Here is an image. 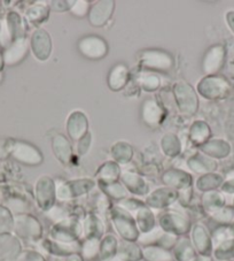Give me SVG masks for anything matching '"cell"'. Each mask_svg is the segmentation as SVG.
<instances>
[{"mask_svg": "<svg viewBox=\"0 0 234 261\" xmlns=\"http://www.w3.org/2000/svg\"><path fill=\"white\" fill-rule=\"evenodd\" d=\"M103 190H105L108 195L114 197V198H117V199H120V198H125L128 195V191L125 190V189L121 186V184L116 183V182L106 183Z\"/></svg>", "mask_w": 234, "mask_h": 261, "instance_id": "b9f144b4", "label": "cell"}, {"mask_svg": "<svg viewBox=\"0 0 234 261\" xmlns=\"http://www.w3.org/2000/svg\"><path fill=\"white\" fill-rule=\"evenodd\" d=\"M52 148L56 158L64 164H69L73 158V148L64 135H56L52 141Z\"/></svg>", "mask_w": 234, "mask_h": 261, "instance_id": "ac0fdd59", "label": "cell"}, {"mask_svg": "<svg viewBox=\"0 0 234 261\" xmlns=\"http://www.w3.org/2000/svg\"><path fill=\"white\" fill-rule=\"evenodd\" d=\"M30 43L26 38L17 39L13 42L4 52V62L8 66H14L19 64L28 55Z\"/></svg>", "mask_w": 234, "mask_h": 261, "instance_id": "8fae6325", "label": "cell"}, {"mask_svg": "<svg viewBox=\"0 0 234 261\" xmlns=\"http://www.w3.org/2000/svg\"><path fill=\"white\" fill-rule=\"evenodd\" d=\"M140 65L148 69L168 71L173 66V59L169 53L159 49H148L140 55Z\"/></svg>", "mask_w": 234, "mask_h": 261, "instance_id": "3957f363", "label": "cell"}, {"mask_svg": "<svg viewBox=\"0 0 234 261\" xmlns=\"http://www.w3.org/2000/svg\"><path fill=\"white\" fill-rule=\"evenodd\" d=\"M0 27H2V22H0Z\"/></svg>", "mask_w": 234, "mask_h": 261, "instance_id": "db71d44e", "label": "cell"}, {"mask_svg": "<svg viewBox=\"0 0 234 261\" xmlns=\"http://www.w3.org/2000/svg\"><path fill=\"white\" fill-rule=\"evenodd\" d=\"M4 65H5V62H4V57H3L2 53H0V71H2Z\"/></svg>", "mask_w": 234, "mask_h": 261, "instance_id": "f907efd6", "label": "cell"}, {"mask_svg": "<svg viewBox=\"0 0 234 261\" xmlns=\"http://www.w3.org/2000/svg\"><path fill=\"white\" fill-rule=\"evenodd\" d=\"M161 228L169 233H185L190 229L188 220L178 213H166L160 220Z\"/></svg>", "mask_w": 234, "mask_h": 261, "instance_id": "7c38bea8", "label": "cell"}, {"mask_svg": "<svg viewBox=\"0 0 234 261\" xmlns=\"http://www.w3.org/2000/svg\"><path fill=\"white\" fill-rule=\"evenodd\" d=\"M78 49L87 59L99 60L107 56L108 45L98 36H85L78 42Z\"/></svg>", "mask_w": 234, "mask_h": 261, "instance_id": "8992f818", "label": "cell"}, {"mask_svg": "<svg viewBox=\"0 0 234 261\" xmlns=\"http://www.w3.org/2000/svg\"><path fill=\"white\" fill-rule=\"evenodd\" d=\"M115 3L111 0L108 2H98L90 10L89 20L94 27H102L107 23L114 12Z\"/></svg>", "mask_w": 234, "mask_h": 261, "instance_id": "30bf717a", "label": "cell"}, {"mask_svg": "<svg viewBox=\"0 0 234 261\" xmlns=\"http://www.w3.org/2000/svg\"><path fill=\"white\" fill-rule=\"evenodd\" d=\"M69 187L71 189V195L75 197L91 190L94 187V182L92 179H74L69 183Z\"/></svg>", "mask_w": 234, "mask_h": 261, "instance_id": "d590c367", "label": "cell"}, {"mask_svg": "<svg viewBox=\"0 0 234 261\" xmlns=\"http://www.w3.org/2000/svg\"><path fill=\"white\" fill-rule=\"evenodd\" d=\"M120 207H122L125 211H138L142 208V202L136 199H124L120 202Z\"/></svg>", "mask_w": 234, "mask_h": 261, "instance_id": "bcb514c9", "label": "cell"}, {"mask_svg": "<svg viewBox=\"0 0 234 261\" xmlns=\"http://www.w3.org/2000/svg\"><path fill=\"white\" fill-rule=\"evenodd\" d=\"M164 112L154 99H147L142 103V120L151 127H156L163 119Z\"/></svg>", "mask_w": 234, "mask_h": 261, "instance_id": "2e32d148", "label": "cell"}, {"mask_svg": "<svg viewBox=\"0 0 234 261\" xmlns=\"http://www.w3.org/2000/svg\"><path fill=\"white\" fill-rule=\"evenodd\" d=\"M193 241H194L197 250L203 252V253L208 249V246H210V238L208 233H207L206 229L202 226H199V224L193 229Z\"/></svg>", "mask_w": 234, "mask_h": 261, "instance_id": "836d02e7", "label": "cell"}, {"mask_svg": "<svg viewBox=\"0 0 234 261\" xmlns=\"http://www.w3.org/2000/svg\"><path fill=\"white\" fill-rule=\"evenodd\" d=\"M14 219L7 207L0 206V233H7L13 230Z\"/></svg>", "mask_w": 234, "mask_h": 261, "instance_id": "74e56055", "label": "cell"}, {"mask_svg": "<svg viewBox=\"0 0 234 261\" xmlns=\"http://www.w3.org/2000/svg\"><path fill=\"white\" fill-rule=\"evenodd\" d=\"M161 145H162V150L164 151V154L169 156L178 155L179 152L182 150V145L178 137L171 134H168L166 136L162 138Z\"/></svg>", "mask_w": 234, "mask_h": 261, "instance_id": "83f0119b", "label": "cell"}, {"mask_svg": "<svg viewBox=\"0 0 234 261\" xmlns=\"http://www.w3.org/2000/svg\"><path fill=\"white\" fill-rule=\"evenodd\" d=\"M21 253V244L10 233H0V261H13Z\"/></svg>", "mask_w": 234, "mask_h": 261, "instance_id": "4fadbf2b", "label": "cell"}, {"mask_svg": "<svg viewBox=\"0 0 234 261\" xmlns=\"http://www.w3.org/2000/svg\"><path fill=\"white\" fill-rule=\"evenodd\" d=\"M82 253L86 259H92L100 253V243L98 238H89L82 246Z\"/></svg>", "mask_w": 234, "mask_h": 261, "instance_id": "8d00e7d4", "label": "cell"}, {"mask_svg": "<svg viewBox=\"0 0 234 261\" xmlns=\"http://www.w3.org/2000/svg\"><path fill=\"white\" fill-rule=\"evenodd\" d=\"M163 181L171 187L186 188L191 186L192 177L183 170H169L163 175Z\"/></svg>", "mask_w": 234, "mask_h": 261, "instance_id": "44dd1931", "label": "cell"}, {"mask_svg": "<svg viewBox=\"0 0 234 261\" xmlns=\"http://www.w3.org/2000/svg\"><path fill=\"white\" fill-rule=\"evenodd\" d=\"M87 119L82 112L76 111L69 115L68 121H67V132L75 141H79L80 138L84 137L87 134Z\"/></svg>", "mask_w": 234, "mask_h": 261, "instance_id": "5bb4252c", "label": "cell"}, {"mask_svg": "<svg viewBox=\"0 0 234 261\" xmlns=\"http://www.w3.org/2000/svg\"><path fill=\"white\" fill-rule=\"evenodd\" d=\"M173 94L177 106L179 107V111L183 114L192 115L195 113L197 105H199V100H197L195 91L190 84L184 82V81L175 83L173 88Z\"/></svg>", "mask_w": 234, "mask_h": 261, "instance_id": "6da1fadb", "label": "cell"}, {"mask_svg": "<svg viewBox=\"0 0 234 261\" xmlns=\"http://www.w3.org/2000/svg\"><path fill=\"white\" fill-rule=\"evenodd\" d=\"M201 150L203 151L206 154L210 156H215V158H224L226 156L229 152V146L227 143L223 141H218V139H215V141H210L208 143H203L201 145Z\"/></svg>", "mask_w": 234, "mask_h": 261, "instance_id": "603a6c76", "label": "cell"}, {"mask_svg": "<svg viewBox=\"0 0 234 261\" xmlns=\"http://www.w3.org/2000/svg\"><path fill=\"white\" fill-rule=\"evenodd\" d=\"M225 59V49L222 45H215L207 52L203 60V70L206 74L213 75L222 68Z\"/></svg>", "mask_w": 234, "mask_h": 261, "instance_id": "9a60e30c", "label": "cell"}, {"mask_svg": "<svg viewBox=\"0 0 234 261\" xmlns=\"http://www.w3.org/2000/svg\"><path fill=\"white\" fill-rule=\"evenodd\" d=\"M0 199H2V192H0Z\"/></svg>", "mask_w": 234, "mask_h": 261, "instance_id": "f5cc1de1", "label": "cell"}, {"mask_svg": "<svg viewBox=\"0 0 234 261\" xmlns=\"http://www.w3.org/2000/svg\"><path fill=\"white\" fill-rule=\"evenodd\" d=\"M25 15L31 23L40 24L48 17V8L47 6H44V5L31 6L28 8Z\"/></svg>", "mask_w": 234, "mask_h": 261, "instance_id": "d6a6232c", "label": "cell"}, {"mask_svg": "<svg viewBox=\"0 0 234 261\" xmlns=\"http://www.w3.org/2000/svg\"><path fill=\"white\" fill-rule=\"evenodd\" d=\"M13 43V38L11 36L10 30L7 28L6 21H2V27H0V45L3 47L7 48Z\"/></svg>", "mask_w": 234, "mask_h": 261, "instance_id": "f6af8a7d", "label": "cell"}, {"mask_svg": "<svg viewBox=\"0 0 234 261\" xmlns=\"http://www.w3.org/2000/svg\"><path fill=\"white\" fill-rule=\"evenodd\" d=\"M70 11L76 16H85L90 11V4L86 0H80V2H74Z\"/></svg>", "mask_w": 234, "mask_h": 261, "instance_id": "ee69618b", "label": "cell"}, {"mask_svg": "<svg viewBox=\"0 0 234 261\" xmlns=\"http://www.w3.org/2000/svg\"><path fill=\"white\" fill-rule=\"evenodd\" d=\"M30 47L34 56L40 61H46L52 52V40L46 30L37 29L31 36Z\"/></svg>", "mask_w": 234, "mask_h": 261, "instance_id": "52a82bcc", "label": "cell"}, {"mask_svg": "<svg viewBox=\"0 0 234 261\" xmlns=\"http://www.w3.org/2000/svg\"><path fill=\"white\" fill-rule=\"evenodd\" d=\"M90 146H91V133H87L84 137L79 139L78 143V153L80 155L85 154L89 151Z\"/></svg>", "mask_w": 234, "mask_h": 261, "instance_id": "7dc6e473", "label": "cell"}, {"mask_svg": "<svg viewBox=\"0 0 234 261\" xmlns=\"http://www.w3.org/2000/svg\"><path fill=\"white\" fill-rule=\"evenodd\" d=\"M36 195L37 201L43 210L52 208L55 198V183L48 176H42L36 186Z\"/></svg>", "mask_w": 234, "mask_h": 261, "instance_id": "9c48e42d", "label": "cell"}, {"mask_svg": "<svg viewBox=\"0 0 234 261\" xmlns=\"http://www.w3.org/2000/svg\"><path fill=\"white\" fill-rule=\"evenodd\" d=\"M6 207L11 213H14L17 215L24 214V212L26 211L25 201L19 199V198H13V199L8 200L6 202Z\"/></svg>", "mask_w": 234, "mask_h": 261, "instance_id": "7bdbcfd3", "label": "cell"}, {"mask_svg": "<svg viewBox=\"0 0 234 261\" xmlns=\"http://www.w3.org/2000/svg\"><path fill=\"white\" fill-rule=\"evenodd\" d=\"M11 154L21 164L36 166L43 163V155L37 147L25 142H15L11 147Z\"/></svg>", "mask_w": 234, "mask_h": 261, "instance_id": "5b68a950", "label": "cell"}, {"mask_svg": "<svg viewBox=\"0 0 234 261\" xmlns=\"http://www.w3.org/2000/svg\"><path fill=\"white\" fill-rule=\"evenodd\" d=\"M120 172L121 169L119 167V165H117V163L109 161V163L105 164L100 168V172L98 173V176H100L102 182L111 183V182H115L116 179L119 178Z\"/></svg>", "mask_w": 234, "mask_h": 261, "instance_id": "f546056e", "label": "cell"}, {"mask_svg": "<svg viewBox=\"0 0 234 261\" xmlns=\"http://www.w3.org/2000/svg\"><path fill=\"white\" fill-rule=\"evenodd\" d=\"M174 255L179 261H191L194 258V250L191 242L186 238H183L181 242L177 243L174 247Z\"/></svg>", "mask_w": 234, "mask_h": 261, "instance_id": "4dcf8cb0", "label": "cell"}, {"mask_svg": "<svg viewBox=\"0 0 234 261\" xmlns=\"http://www.w3.org/2000/svg\"><path fill=\"white\" fill-rule=\"evenodd\" d=\"M122 181L130 191L138 195H143L147 192V186L139 175L134 173H124L122 175Z\"/></svg>", "mask_w": 234, "mask_h": 261, "instance_id": "cb8c5ba5", "label": "cell"}, {"mask_svg": "<svg viewBox=\"0 0 234 261\" xmlns=\"http://www.w3.org/2000/svg\"><path fill=\"white\" fill-rule=\"evenodd\" d=\"M6 24L7 28L10 30L11 36L13 38V42L17 39L26 38L25 37V25L22 17L17 14L16 12H10L6 16Z\"/></svg>", "mask_w": 234, "mask_h": 261, "instance_id": "ffe728a7", "label": "cell"}, {"mask_svg": "<svg viewBox=\"0 0 234 261\" xmlns=\"http://www.w3.org/2000/svg\"><path fill=\"white\" fill-rule=\"evenodd\" d=\"M175 198H177V193H175L172 189H157L155 192L148 197L147 202L153 207H164L170 204H172Z\"/></svg>", "mask_w": 234, "mask_h": 261, "instance_id": "d6986e66", "label": "cell"}, {"mask_svg": "<svg viewBox=\"0 0 234 261\" xmlns=\"http://www.w3.org/2000/svg\"><path fill=\"white\" fill-rule=\"evenodd\" d=\"M188 167L195 173H209L216 168V164L208 156L196 153L188 160Z\"/></svg>", "mask_w": 234, "mask_h": 261, "instance_id": "7402d4cb", "label": "cell"}, {"mask_svg": "<svg viewBox=\"0 0 234 261\" xmlns=\"http://www.w3.org/2000/svg\"><path fill=\"white\" fill-rule=\"evenodd\" d=\"M102 261H128V259L122 253H117L112 256H109V258L103 259Z\"/></svg>", "mask_w": 234, "mask_h": 261, "instance_id": "c3c4849f", "label": "cell"}, {"mask_svg": "<svg viewBox=\"0 0 234 261\" xmlns=\"http://www.w3.org/2000/svg\"><path fill=\"white\" fill-rule=\"evenodd\" d=\"M197 90L201 96L207 99H216L225 94L228 90V84L222 77L209 76L197 84Z\"/></svg>", "mask_w": 234, "mask_h": 261, "instance_id": "ba28073f", "label": "cell"}, {"mask_svg": "<svg viewBox=\"0 0 234 261\" xmlns=\"http://www.w3.org/2000/svg\"><path fill=\"white\" fill-rule=\"evenodd\" d=\"M142 254L147 261H172L173 259L168 250L159 246H147L143 249Z\"/></svg>", "mask_w": 234, "mask_h": 261, "instance_id": "d4e9b609", "label": "cell"}, {"mask_svg": "<svg viewBox=\"0 0 234 261\" xmlns=\"http://www.w3.org/2000/svg\"><path fill=\"white\" fill-rule=\"evenodd\" d=\"M13 230L17 236L24 240L36 241L42 235V227L35 218L30 215L22 214L14 218Z\"/></svg>", "mask_w": 234, "mask_h": 261, "instance_id": "277c9868", "label": "cell"}, {"mask_svg": "<svg viewBox=\"0 0 234 261\" xmlns=\"http://www.w3.org/2000/svg\"><path fill=\"white\" fill-rule=\"evenodd\" d=\"M137 224L139 229L143 231V233L151 231L152 229L155 228L154 215L145 206L137 212Z\"/></svg>", "mask_w": 234, "mask_h": 261, "instance_id": "4316f807", "label": "cell"}, {"mask_svg": "<svg viewBox=\"0 0 234 261\" xmlns=\"http://www.w3.org/2000/svg\"><path fill=\"white\" fill-rule=\"evenodd\" d=\"M226 20L228 22V25L234 31V12H228L226 14Z\"/></svg>", "mask_w": 234, "mask_h": 261, "instance_id": "681fc988", "label": "cell"}, {"mask_svg": "<svg viewBox=\"0 0 234 261\" xmlns=\"http://www.w3.org/2000/svg\"><path fill=\"white\" fill-rule=\"evenodd\" d=\"M163 229L162 228H154L152 229L151 231L145 232L142 236L139 237V242L142 243V244H152V243H155L161 240V237L163 236Z\"/></svg>", "mask_w": 234, "mask_h": 261, "instance_id": "60d3db41", "label": "cell"}, {"mask_svg": "<svg viewBox=\"0 0 234 261\" xmlns=\"http://www.w3.org/2000/svg\"><path fill=\"white\" fill-rule=\"evenodd\" d=\"M191 139L192 142L196 144H203L207 138L209 137L210 135V129L208 128L207 123L202 122V121H196V122L193 123L191 128Z\"/></svg>", "mask_w": 234, "mask_h": 261, "instance_id": "1f68e13d", "label": "cell"}, {"mask_svg": "<svg viewBox=\"0 0 234 261\" xmlns=\"http://www.w3.org/2000/svg\"><path fill=\"white\" fill-rule=\"evenodd\" d=\"M111 154L116 161L127 164L132 158V148L128 143H116L111 148Z\"/></svg>", "mask_w": 234, "mask_h": 261, "instance_id": "f1b7e54d", "label": "cell"}, {"mask_svg": "<svg viewBox=\"0 0 234 261\" xmlns=\"http://www.w3.org/2000/svg\"><path fill=\"white\" fill-rule=\"evenodd\" d=\"M117 249H119V243H117L116 238L111 235H108L101 243L100 254L103 258L107 259L109 258V256L115 255Z\"/></svg>", "mask_w": 234, "mask_h": 261, "instance_id": "e575fe53", "label": "cell"}, {"mask_svg": "<svg viewBox=\"0 0 234 261\" xmlns=\"http://www.w3.org/2000/svg\"><path fill=\"white\" fill-rule=\"evenodd\" d=\"M120 253H122L128 260H138L141 258L140 250L130 242H123L121 244Z\"/></svg>", "mask_w": 234, "mask_h": 261, "instance_id": "ab89813d", "label": "cell"}, {"mask_svg": "<svg viewBox=\"0 0 234 261\" xmlns=\"http://www.w3.org/2000/svg\"><path fill=\"white\" fill-rule=\"evenodd\" d=\"M139 83H140L141 88L146 91H155L160 88L161 81L154 74H145L139 79Z\"/></svg>", "mask_w": 234, "mask_h": 261, "instance_id": "f35d334b", "label": "cell"}, {"mask_svg": "<svg viewBox=\"0 0 234 261\" xmlns=\"http://www.w3.org/2000/svg\"><path fill=\"white\" fill-rule=\"evenodd\" d=\"M2 81H3V73L0 71V82H2Z\"/></svg>", "mask_w": 234, "mask_h": 261, "instance_id": "816d5d0a", "label": "cell"}, {"mask_svg": "<svg viewBox=\"0 0 234 261\" xmlns=\"http://www.w3.org/2000/svg\"><path fill=\"white\" fill-rule=\"evenodd\" d=\"M111 214L116 230L128 241L137 240L138 230L136 227V220H133L128 211L119 206L111 211Z\"/></svg>", "mask_w": 234, "mask_h": 261, "instance_id": "7a4b0ae2", "label": "cell"}, {"mask_svg": "<svg viewBox=\"0 0 234 261\" xmlns=\"http://www.w3.org/2000/svg\"><path fill=\"white\" fill-rule=\"evenodd\" d=\"M129 81V69L123 64H119L112 67L109 75H108V85L112 91H120Z\"/></svg>", "mask_w": 234, "mask_h": 261, "instance_id": "e0dca14e", "label": "cell"}, {"mask_svg": "<svg viewBox=\"0 0 234 261\" xmlns=\"http://www.w3.org/2000/svg\"><path fill=\"white\" fill-rule=\"evenodd\" d=\"M83 232L89 238H99L103 232V226L100 221V219L94 217V215H90L87 219L85 220L83 224Z\"/></svg>", "mask_w": 234, "mask_h": 261, "instance_id": "484cf974", "label": "cell"}]
</instances>
